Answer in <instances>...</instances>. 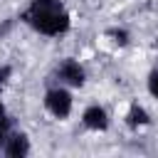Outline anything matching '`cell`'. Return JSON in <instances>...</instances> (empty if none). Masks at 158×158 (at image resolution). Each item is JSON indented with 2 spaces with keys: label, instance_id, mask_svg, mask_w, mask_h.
I'll return each mask as SVG.
<instances>
[{
  "label": "cell",
  "instance_id": "1",
  "mask_svg": "<svg viewBox=\"0 0 158 158\" xmlns=\"http://www.w3.org/2000/svg\"><path fill=\"white\" fill-rule=\"evenodd\" d=\"M20 22L42 37H64L72 30V12L62 0H30Z\"/></svg>",
  "mask_w": 158,
  "mask_h": 158
},
{
  "label": "cell",
  "instance_id": "2",
  "mask_svg": "<svg viewBox=\"0 0 158 158\" xmlns=\"http://www.w3.org/2000/svg\"><path fill=\"white\" fill-rule=\"evenodd\" d=\"M42 106H44V111H47L52 118H57V121H67V118L72 116V111H74V96H72V89L64 86V84H54V86H49V89L44 91V96H42Z\"/></svg>",
  "mask_w": 158,
  "mask_h": 158
},
{
  "label": "cell",
  "instance_id": "3",
  "mask_svg": "<svg viewBox=\"0 0 158 158\" xmlns=\"http://www.w3.org/2000/svg\"><path fill=\"white\" fill-rule=\"evenodd\" d=\"M52 74H54L57 84H64V86H69V89H81V86L86 84V69H84V64H81L79 59H74V57H62V59L54 64Z\"/></svg>",
  "mask_w": 158,
  "mask_h": 158
},
{
  "label": "cell",
  "instance_id": "4",
  "mask_svg": "<svg viewBox=\"0 0 158 158\" xmlns=\"http://www.w3.org/2000/svg\"><path fill=\"white\" fill-rule=\"evenodd\" d=\"M81 126L86 131H94V133H106L111 128V116L106 111V106L101 104H89L84 111H81Z\"/></svg>",
  "mask_w": 158,
  "mask_h": 158
},
{
  "label": "cell",
  "instance_id": "5",
  "mask_svg": "<svg viewBox=\"0 0 158 158\" xmlns=\"http://www.w3.org/2000/svg\"><path fill=\"white\" fill-rule=\"evenodd\" d=\"M30 153H32V141H30V136H27L25 131H20V128H12V131L7 133L5 146H2V156H5V158H27Z\"/></svg>",
  "mask_w": 158,
  "mask_h": 158
},
{
  "label": "cell",
  "instance_id": "6",
  "mask_svg": "<svg viewBox=\"0 0 158 158\" xmlns=\"http://www.w3.org/2000/svg\"><path fill=\"white\" fill-rule=\"evenodd\" d=\"M123 123H126L131 131H141V128L151 126V123H153V118H151V114H148V109H146L143 104L131 101V104H128V109H126V114H123Z\"/></svg>",
  "mask_w": 158,
  "mask_h": 158
},
{
  "label": "cell",
  "instance_id": "7",
  "mask_svg": "<svg viewBox=\"0 0 158 158\" xmlns=\"http://www.w3.org/2000/svg\"><path fill=\"white\" fill-rule=\"evenodd\" d=\"M106 40L114 44V47H128L131 44V32L126 27H106Z\"/></svg>",
  "mask_w": 158,
  "mask_h": 158
},
{
  "label": "cell",
  "instance_id": "8",
  "mask_svg": "<svg viewBox=\"0 0 158 158\" xmlns=\"http://www.w3.org/2000/svg\"><path fill=\"white\" fill-rule=\"evenodd\" d=\"M146 89H148V94L158 101V67H153V69L148 72V77H146Z\"/></svg>",
  "mask_w": 158,
  "mask_h": 158
},
{
  "label": "cell",
  "instance_id": "9",
  "mask_svg": "<svg viewBox=\"0 0 158 158\" xmlns=\"http://www.w3.org/2000/svg\"><path fill=\"white\" fill-rule=\"evenodd\" d=\"M10 131H12V116L0 121V153H2V146H5V141H7V133H10Z\"/></svg>",
  "mask_w": 158,
  "mask_h": 158
},
{
  "label": "cell",
  "instance_id": "10",
  "mask_svg": "<svg viewBox=\"0 0 158 158\" xmlns=\"http://www.w3.org/2000/svg\"><path fill=\"white\" fill-rule=\"evenodd\" d=\"M12 72H15V69H12V64L0 62V89H2V86H5L10 79H12Z\"/></svg>",
  "mask_w": 158,
  "mask_h": 158
},
{
  "label": "cell",
  "instance_id": "11",
  "mask_svg": "<svg viewBox=\"0 0 158 158\" xmlns=\"http://www.w3.org/2000/svg\"><path fill=\"white\" fill-rule=\"evenodd\" d=\"M2 118H10V114H7V106H5V101H2V96H0V121Z\"/></svg>",
  "mask_w": 158,
  "mask_h": 158
}]
</instances>
